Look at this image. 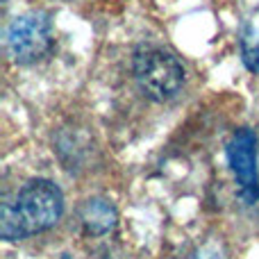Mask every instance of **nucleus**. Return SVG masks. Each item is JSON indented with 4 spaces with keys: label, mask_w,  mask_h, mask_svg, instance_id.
Returning a JSON list of instances; mask_svg holds the SVG:
<instances>
[{
    "label": "nucleus",
    "mask_w": 259,
    "mask_h": 259,
    "mask_svg": "<svg viewBox=\"0 0 259 259\" xmlns=\"http://www.w3.org/2000/svg\"><path fill=\"white\" fill-rule=\"evenodd\" d=\"M64 214L62 189L44 178L30 180L21 187L14 200L3 205L0 234L5 241H21L32 234L55 228Z\"/></svg>",
    "instance_id": "obj_1"
},
{
    "label": "nucleus",
    "mask_w": 259,
    "mask_h": 259,
    "mask_svg": "<svg viewBox=\"0 0 259 259\" xmlns=\"http://www.w3.org/2000/svg\"><path fill=\"white\" fill-rule=\"evenodd\" d=\"M132 71L139 89L157 103L175 98L187 80V73L180 59L157 46H143L134 53Z\"/></svg>",
    "instance_id": "obj_2"
},
{
    "label": "nucleus",
    "mask_w": 259,
    "mask_h": 259,
    "mask_svg": "<svg viewBox=\"0 0 259 259\" xmlns=\"http://www.w3.org/2000/svg\"><path fill=\"white\" fill-rule=\"evenodd\" d=\"M5 46L14 62L32 64L41 59L53 46V25L44 12H27L14 18L5 34Z\"/></svg>",
    "instance_id": "obj_3"
},
{
    "label": "nucleus",
    "mask_w": 259,
    "mask_h": 259,
    "mask_svg": "<svg viewBox=\"0 0 259 259\" xmlns=\"http://www.w3.org/2000/svg\"><path fill=\"white\" fill-rule=\"evenodd\" d=\"M228 161L239 182L241 196L248 202L259 198V170H257V134L250 127H241L228 143Z\"/></svg>",
    "instance_id": "obj_4"
},
{
    "label": "nucleus",
    "mask_w": 259,
    "mask_h": 259,
    "mask_svg": "<svg viewBox=\"0 0 259 259\" xmlns=\"http://www.w3.org/2000/svg\"><path fill=\"white\" fill-rule=\"evenodd\" d=\"M80 223L87 234L103 237L116 225V209L105 198H91L80 207Z\"/></svg>",
    "instance_id": "obj_5"
},
{
    "label": "nucleus",
    "mask_w": 259,
    "mask_h": 259,
    "mask_svg": "<svg viewBox=\"0 0 259 259\" xmlns=\"http://www.w3.org/2000/svg\"><path fill=\"white\" fill-rule=\"evenodd\" d=\"M241 57H243V64H246L252 73H259V41L250 39V36H243L241 39Z\"/></svg>",
    "instance_id": "obj_6"
},
{
    "label": "nucleus",
    "mask_w": 259,
    "mask_h": 259,
    "mask_svg": "<svg viewBox=\"0 0 259 259\" xmlns=\"http://www.w3.org/2000/svg\"><path fill=\"white\" fill-rule=\"evenodd\" d=\"M59 259H71V257H68V255H64V257H59Z\"/></svg>",
    "instance_id": "obj_7"
}]
</instances>
